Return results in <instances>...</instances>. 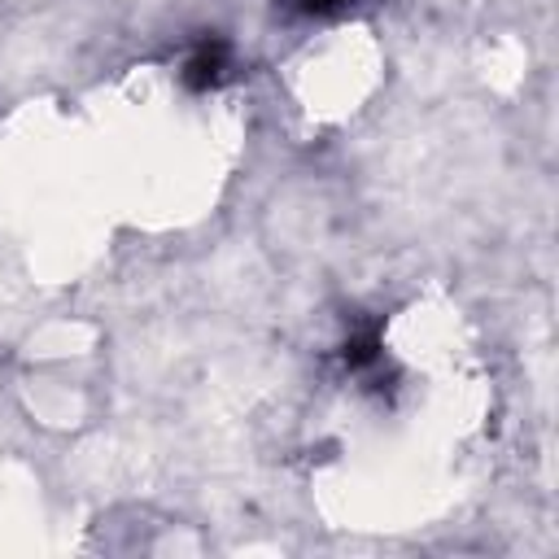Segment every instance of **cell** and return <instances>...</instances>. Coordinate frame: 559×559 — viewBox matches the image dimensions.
Listing matches in <instances>:
<instances>
[{
  "label": "cell",
  "instance_id": "2",
  "mask_svg": "<svg viewBox=\"0 0 559 559\" xmlns=\"http://www.w3.org/2000/svg\"><path fill=\"white\" fill-rule=\"evenodd\" d=\"M306 13H332V9H341V4H349V0H297Z\"/></svg>",
  "mask_w": 559,
  "mask_h": 559
},
{
  "label": "cell",
  "instance_id": "1",
  "mask_svg": "<svg viewBox=\"0 0 559 559\" xmlns=\"http://www.w3.org/2000/svg\"><path fill=\"white\" fill-rule=\"evenodd\" d=\"M223 70H227V48H223L218 39H205V44L188 57V66H183V74H188L192 87H214V83L223 79Z\"/></svg>",
  "mask_w": 559,
  "mask_h": 559
}]
</instances>
